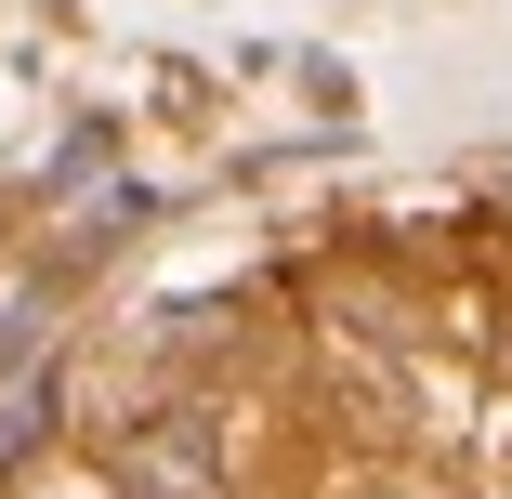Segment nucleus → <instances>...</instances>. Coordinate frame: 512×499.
Returning <instances> with one entry per match:
<instances>
[{
  "label": "nucleus",
  "instance_id": "nucleus-1",
  "mask_svg": "<svg viewBox=\"0 0 512 499\" xmlns=\"http://www.w3.org/2000/svg\"><path fill=\"white\" fill-rule=\"evenodd\" d=\"M119 486L132 499H224V421L211 408H145L119 434Z\"/></svg>",
  "mask_w": 512,
  "mask_h": 499
}]
</instances>
